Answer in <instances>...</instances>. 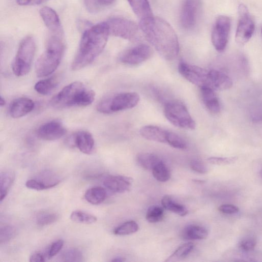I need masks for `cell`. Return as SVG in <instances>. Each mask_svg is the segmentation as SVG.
I'll use <instances>...</instances> for the list:
<instances>
[{"label":"cell","instance_id":"cell-7","mask_svg":"<svg viewBox=\"0 0 262 262\" xmlns=\"http://www.w3.org/2000/svg\"><path fill=\"white\" fill-rule=\"evenodd\" d=\"M164 113L166 119L174 126L186 130H194L196 124L187 108L182 102L172 101L166 103Z\"/></svg>","mask_w":262,"mask_h":262},{"label":"cell","instance_id":"cell-40","mask_svg":"<svg viewBox=\"0 0 262 262\" xmlns=\"http://www.w3.org/2000/svg\"><path fill=\"white\" fill-rule=\"evenodd\" d=\"M85 7L90 13H96L102 8L98 0H83Z\"/></svg>","mask_w":262,"mask_h":262},{"label":"cell","instance_id":"cell-34","mask_svg":"<svg viewBox=\"0 0 262 262\" xmlns=\"http://www.w3.org/2000/svg\"><path fill=\"white\" fill-rule=\"evenodd\" d=\"M59 218V215L53 212H42L36 217L37 224L40 226H47L56 222Z\"/></svg>","mask_w":262,"mask_h":262},{"label":"cell","instance_id":"cell-29","mask_svg":"<svg viewBox=\"0 0 262 262\" xmlns=\"http://www.w3.org/2000/svg\"><path fill=\"white\" fill-rule=\"evenodd\" d=\"M153 177L158 182L165 183L170 179V171L166 164L161 160L153 168Z\"/></svg>","mask_w":262,"mask_h":262},{"label":"cell","instance_id":"cell-46","mask_svg":"<svg viewBox=\"0 0 262 262\" xmlns=\"http://www.w3.org/2000/svg\"><path fill=\"white\" fill-rule=\"evenodd\" d=\"M115 0H98L101 7L109 6L114 4Z\"/></svg>","mask_w":262,"mask_h":262},{"label":"cell","instance_id":"cell-26","mask_svg":"<svg viewBox=\"0 0 262 262\" xmlns=\"http://www.w3.org/2000/svg\"><path fill=\"white\" fill-rule=\"evenodd\" d=\"M106 190L101 187H95L87 190L84 194L85 200L93 205H99L106 199Z\"/></svg>","mask_w":262,"mask_h":262},{"label":"cell","instance_id":"cell-3","mask_svg":"<svg viewBox=\"0 0 262 262\" xmlns=\"http://www.w3.org/2000/svg\"><path fill=\"white\" fill-rule=\"evenodd\" d=\"M96 94L89 86L75 81L65 86L51 100L54 108L63 109L88 106L94 102Z\"/></svg>","mask_w":262,"mask_h":262},{"label":"cell","instance_id":"cell-44","mask_svg":"<svg viewBox=\"0 0 262 262\" xmlns=\"http://www.w3.org/2000/svg\"><path fill=\"white\" fill-rule=\"evenodd\" d=\"M48 0H17V4L21 6H34L42 4Z\"/></svg>","mask_w":262,"mask_h":262},{"label":"cell","instance_id":"cell-10","mask_svg":"<svg viewBox=\"0 0 262 262\" xmlns=\"http://www.w3.org/2000/svg\"><path fill=\"white\" fill-rule=\"evenodd\" d=\"M230 27L231 21L229 17L220 16L216 19L212 30V42L218 52H223L226 48Z\"/></svg>","mask_w":262,"mask_h":262},{"label":"cell","instance_id":"cell-41","mask_svg":"<svg viewBox=\"0 0 262 262\" xmlns=\"http://www.w3.org/2000/svg\"><path fill=\"white\" fill-rule=\"evenodd\" d=\"M64 244V241L62 239L53 243L48 253L49 258H52L56 255L63 248Z\"/></svg>","mask_w":262,"mask_h":262},{"label":"cell","instance_id":"cell-38","mask_svg":"<svg viewBox=\"0 0 262 262\" xmlns=\"http://www.w3.org/2000/svg\"><path fill=\"white\" fill-rule=\"evenodd\" d=\"M238 160L237 157H212L208 159V161L215 165H229L236 162Z\"/></svg>","mask_w":262,"mask_h":262},{"label":"cell","instance_id":"cell-37","mask_svg":"<svg viewBox=\"0 0 262 262\" xmlns=\"http://www.w3.org/2000/svg\"><path fill=\"white\" fill-rule=\"evenodd\" d=\"M83 258L81 252L76 248H71L66 250L61 256V259L64 261H82Z\"/></svg>","mask_w":262,"mask_h":262},{"label":"cell","instance_id":"cell-14","mask_svg":"<svg viewBox=\"0 0 262 262\" xmlns=\"http://www.w3.org/2000/svg\"><path fill=\"white\" fill-rule=\"evenodd\" d=\"M67 132L62 122L54 120L41 125L37 131V135L41 139L53 141L64 137Z\"/></svg>","mask_w":262,"mask_h":262},{"label":"cell","instance_id":"cell-9","mask_svg":"<svg viewBox=\"0 0 262 262\" xmlns=\"http://www.w3.org/2000/svg\"><path fill=\"white\" fill-rule=\"evenodd\" d=\"M238 22L235 40L239 45H244L252 37L255 30L253 19L247 9L241 4L238 9Z\"/></svg>","mask_w":262,"mask_h":262},{"label":"cell","instance_id":"cell-27","mask_svg":"<svg viewBox=\"0 0 262 262\" xmlns=\"http://www.w3.org/2000/svg\"><path fill=\"white\" fill-rule=\"evenodd\" d=\"M161 205L164 209L182 217L186 216L189 213V211L185 206L174 202L169 196L163 197Z\"/></svg>","mask_w":262,"mask_h":262},{"label":"cell","instance_id":"cell-43","mask_svg":"<svg viewBox=\"0 0 262 262\" xmlns=\"http://www.w3.org/2000/svg\"><path fill=\"white\" fill-rule=\"evenodd\" d=\"M219 211L225 214H234L239 211L238 207L232 205H223L218 208Z\"/></svg>","mask_w":262,"mask_h":262},{"label":"cell","instance_id":"cell-6","mask_svg":"<svg viewBox=\"0 0 262 262\" xmlns=\"http://www.w3.org/2000/svg\"><path fill=\"white\" fill-rule=\"evenodd\" d=\"M139 101L140 97L137 93H121L101 101L97 109L100 113L111 114L133 108Z\"/></svg>","mask_w":262,"mask_h":262},{"label":"cell","instance_id":"cell-33","mask_svg":"<svg viewBox=\"0 0 262 262\" xmlns=\"http://www.w3.org/2000/svg\"><path fill=\"white\" fill-rule=\"evenodd\" d=\"M164 208L157 206L150 207L146 213L147 220L151 223H155L162 220L164 216Z\"/></svg>","mask_w":262,"mask_h":262},{"label":"cell","instance_id":"cell-35","mask_svg":"<svg viewBox=\"0 0 262 262\" xmlns=\"http://www.w3.org/2000/svg\"><path fill=\"white\" fill-rule=\"evenodd\" d=\"M166 143L171 147L181 150L187 148L188 145L186 140L176 133L168 131Z\"/></svg>","mask_w":262,"mask_h":262},{"label":"cell","instance_id":"cell-8","mask_svg":"<svg viewBox=\"0 0 262 262\" xmlns=\"http://www.w3.org/2000/svg\"><path fill=\"white\" fill-rule=\"evenodd\" d=\"M110 35L133 41L138 38L139 26L132 21L121 17H113L106 22Z\"/></svg>","mask_w":262,"mask_h":262},{"label":"cell","instance_id":"cell-45","mask_svg":"<svg viewBox=\"0 0 262 262\" xmlns=\"http://www.w3.org/2000/svg\"><path fill=\"white\" fill-rule=\"evenodd\" d=\"M30 261L31 262H43L45 261V257L42 253L37 252L31 255Z\"/></svg>","mask_w":262,"mask_h":262},{"label":"cell","instance_id":"cell-30","mask_svg":"<svg viewBox=\"0 0 262 262\" xmlns=\"http://www.w3.org/2000/svg\"><path fill=\"white\" fill-rule=\"evenodd\" d=\"M70 219L74 222L85 224H93L98 220L96 216L81 211L72 212Z\"/></svg>","mask_w":262,"mask_h":262},{"label":"cell","instance_id":"cell-5","mask_svg":"<svg viewBox=\"0 0 262 262\" xmlns=\"http://www.w3.org/2000/svg\"><path fill=\"white\" fill-rule=\"evenodd\" d=\"M36 50L34 39L27 37L21 42L12 64V70L18 77L27 75L30 71Z\"/></svg>","mask_w":262,"mask_h":262},{"label":"cell","instance_id":"cell-13","mask_svg":"<svg viewBox=\"0 0 262 262\" xmlns=\"http://www.w3.org/2000/svg\"><path fill=\"white\" fill-rule=\"evenodd\" d=\"M153 54L151 47L140 44L123 51L119 56V61L125 64L138 65L150 59Z\"/></svg>","mask_w":262,"mask_h":262},{"label":"cell","instance_id":"cell-22","mask_svg":"<svg viewBox=\"0 0 262 262\" xmlns=\"http://www.w3.org/2000/svg\"><path fill=\"white\" fill-rule=\"evenodd\" d=\"M128 2L140 21L154 17L148 0H128Z\"/></svg>","mask_w":262,"mask_h":262},{"label":"cell","instance_id":"cell-1","mask_svg":"<svg viewBox=\"0 0 262 262\" xmlns=\"http://www.w3.org/2000/svg\"><path fill=\"white\" fill-rule=\"evenodd\" d=\"M139 27L147 40L165 60L176 59L180 52L178 36L164 20L153 17L140 21Z\"/></svg>","mask_w":262,"mask_h":262},{"label":"cell","instance_id":"cell-12","mask_svg":"<svg viewBox=\"0 0 262 262\" xmlns=\"http://www.w3.org/2000/svg\"><path fill=\"white\" fill-rule=\"evenodd\" d=\"M200 7V0H182L180 21L184 28L191 30L196 26Z\"/></svg>","mask_w":262,"mask_h":262},{"label":"cell","instance_id":"cell-36","mask_svg":"<svg viewBox=\"0 0 262 262\" xmlns=\"http://www.w3.org/2000/svg\"><path fill=\"white\" fill-rule=\"evenodd\" d=\"M17 232V229L13 226L7 225L2 227L0 229V244L3 245L10 242L16 237Z\"/></svg>","mask_w":262,"mask_h":262},{"label":"cell","instance_id":"cell-4","mask_svg":"<svg viewBox=\"0 0 262 262\" xmlns=\"http://www.w3.org/2000/svg\"><path fill=\"white\" fill-rule=\"evenodd\" d=\"M65 49L63 37L50 35L46 50L36 63L37 76L43 77L51 75L59 66Z\"/></svg>","mask_w":262,"mask_h":262},{"label":"cell","instance_id":"cell-11","mask_svg":"<svg viewBox=\"0 0 262 262\" xmlns=\"http://www.w3.org/2000/svg\"><path fill=\"white\" fill-rule=\"evenodd\" d=\"M179 71L185 78L200 88L210 87V70L182 62L179 64Z\"/></svg>","mask_w":262,"mask_h":262},{"label":"cell","instance_id":"cell-15","mask_svg":"<svg viewBox=\"0 0 262 262\" xmlns=\"http://www.w3.org/2000/svg\"><path fill=\"white\" fill-rule=\"evenodd\" d=\"M71 144L77 147L82 153L91 155L95 148V141L92 134L85 131H81L74 134L70 140Z\"/></svg>","mask_w":262,"mask_h":262},{"label":"cell","instance_id":"cell-2","mask_svg":"<svg viewBox=\"0 0 262 262\" xmlns=\"http://www.w3.org/2000/svg\"><path fill=\"white\" fill-rule=\"evenodd\" d=\"M109 35L106 22L97 24L85 30L72 63V70L77 71L92 64L104 50Z\"/></svg>","mask_w":262,"mask_h":262},{"label":"cell","instance_id":"cell-25","mask_svg":"<svg viewBox=\"0 0 262 262\" xmlns=\"http://www.w3.org/2000/svg\"><path fill=\"white\" fill-rule=\"evenodd\" d=\"M16 179V174L11 170H5L0 174V189H1V203L8 194L10 189Z\"/></svg>","mask_w":262,"mask_h":262},{"label":"cell","instance_id":"cell-31","mask_svg":"<svg viewBox=\"0 0 262 262\" xmlns=\"http://www.w3.org/2000/svg\"><path fill=\"white\" fill-rule=\"evenodd\" d=\"M139 227L134 221H128L116 227L113 233L117 236H127L134 234L138 231Z\"/></svg>","mask_w":262,"mask_h":262},{"label":"cell","instance_id":"cell-19","mask_svg":"<svg viewBox=\"0 0 262 262\" xmlns=\"http://www.w3.org/2000/svg\"><path fill=\"white\" fill-rule=\"evenodd\" d=\"M210 74V86L215 91H224L232 86L231 79L226 74L217 70H211Z\"/></svg>","mask_w":262,"mask_h":262},{"label":"cell","instance_id":"cell-24","mask_svg":"<svg viewBox=\"0 0 262 262\" xmlns=\"http://www.w3.org/2000/svg\"><path fill=\"white\" fill-rule=\"evenodd\" d=\"M208 236L209 231L207 228L197 225H190L186 227L182 233L183 238L190 241L203 240Z\"/></svg>","mask_w":262,"mask_h":262},{"label":"cell","instance_id":"cell-47","mask_svg":"<svg viewBox=\"0 0 262 262\" xmlns=\"http://www.w3.org/2000/svg\"><path fill=\"white\" fill-rule=\"evenodd\" d=\"M111 261L115 262H123L125 261V259L122 257H117L111 260Z\"/></svg>","mask_w":262,"mask_h":262},{"label":"cell","instance_id":"cell-49","mask_svg":"<svg viewBox=\"0 0 262 262\" xmlns=\"http://www.w3.org/2000/svg\"><path fill=\"white\" fill-rule=\"evenodd\" d=\"M261 34H262V28H261Z\"/></svg>","mask_w":262,"mask_h":262},{"label":"cell","instance_id":"cell-32","mask_svg":"<svg viewBox=\"0 0 262 262\" xmlns=\"http://www.w3.org/2000/svg\"><path fill=\"white\" fill-rule=\"evenodd\" d=\"M194 248L193 243L188 242L180 246L165 261L186 258L192 251Z\"/></svg>","mask_w":262,"mask_h":262},{"label":"cell","instance_id":"cell-20","mask_svg":"<svg viewBox=\"0 0 262 262\" xmlns=\"http://www.w3.org/2000/svg\"><path fill=\"white\" fill-rule=\"evenodd\" d=\"M200 89L203 102L208 110L213 114L219 113L221 106L215 90L209 86H203Z\"/></svg>","mask_w":262,"mask_h":262},{"label":"cell","instance_id":"cell-28","mask_svg":"<svg viewBox=\"0 0 262 262\" xmlns=\"http://www.w3.org/2000/svg\"><path fill=\"white\" fill-rule=\"evenodd\" d=\"M138 164L145 170H152L161 160L156 155L151 153H141L137 155Z\"/></svg>","mask_w":262,"mask_h":262},{"label":"cell","instance_id":"cell-18","mask_svg":"<svg viewBox=\"0 0 262 262\" xmlns=\"http://www.w3.org/2000/svg\"><path fill=\"white\" fill-rule=\"evenodd\" d=\"M34 101L27 98H20L16 99L11 104L9 107V113L14 119L23 117L35 108Z\"/></svg>","mask_w":262,"mask_h":262},{"label":"cell","instance_id":"cell-42","mask_svg":"<svg viewBox=\"0 0 262 262\" xmlns=\"http://www.w3.org/2000/svg\"><path fill=\"white\" fill-rule=\"evenodd\" d=\"M190 167L194 171L201 174L206 173L208 171L204 163L198 160H192L190 162Z\"/></svg>","mask_w":262,"mask_h":262},{"label":"cell","instance_id":"cell-21","mask_svg":"<svg viewBox=\"0 0 262 262\" xmlns=\"http://www.w3.org/2000/svg\"><path fill=\"white\" fill-rule=\"evenodd\" d=\"M168 131L155 126H145L140 130V135L145 139L160 143H166Z\"/></svg>","mask_w":262,"mask_h":262},{"label":"cell","instance_id":"cell-48","mask_svg":"<svg viewBox=\"0 0 262 262\" xmlns=\"http://www.w3.org/2000/svg\"><path fill=\"white\" fill-rule=\"evenodd\" d=\"M6 105V101L2 96H1V98H0V106H1L2 107L5 106Z\"/></svg>","mask_w":262,"mask_h":262},{"label":"cell","instance_id":"cell-17","mask_svg":"<svg viewBox=\"0 0 262 262\" xmlns=\"http://www.w3.org/2000/svg\"><path fill=\"white\" fill-rule=\"evenodd\" d=\"M104 185L111 192L124 193L131 189L132 180L124 176H110L104 180Z\"/></svg>","mask_w":262,"mask_h":262},{"label":"cell","instance_id":"cell-39","mask_svg":"<svg viewBox=\"0 0 262 262\" xmlns=\"http://www.w3.org/2000/svg\"><path fill=\"white\" fill-rule=\"evenodd\" d=\"M256 245V241L252 238H247L242 240L239 246L241 249L245 251H249L254 249Z\"/></svg>","mask_w":262,"mask_h":262},{"label":"cell","instance_id":"cell-16","mask_svg":"<svg viewBox=\"0 0 262 262\" xmlns=\"http://www.w3.org/2000/svg\"><path fill=\"white\" fill-rule=\"evenodd\" d=\"M40 16L51 35L63 37L62 24L56 13L51 8L46 7L40 12Z\"/></svg>","mask_w":262,"mask_h":262},{"label":"cell","instance_id":"cell-23","mask_svg":"<svg viewBox=\"0 0 262 262\" xmlns=\"http://www.w3.org/2000/svg\"><path fill=\"white\" fill-rule=\"evenodd\" d=\"M60 77L57 75H54L48 78L41 80L36 83L35 90L41 95H49L57 88L60 83Z\"/></svg>","mask_w":262,"mask_h":262}]
</instances>
